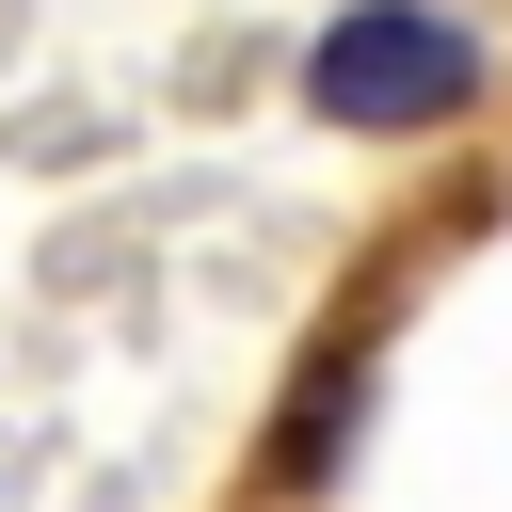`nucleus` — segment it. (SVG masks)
Returning <instances> with one entry per match:
<instances>
[{"label": "nucleus", "instance_id": "2", "mask_svg": "<svg viewBox=\"0 0 512 512\" xmlns=\"http://www.w3.org/2000/svg\"><path fill=\"white\" fill-rule=\"evenodd\" d=\"M352 416H368V336H336V352L304 368V400H288V432H272V496H304V480H336V448H352Z\"/></svg>", "mask_w": 512, "mask_h": 512}, {"label": "nucleus", "instance_id": "1", "mask_svg": "<svg viewBox=\"0 0 512 512\" xmlns=\"http://www.w3.org/2000/svg\"><path fill=\"white\" fill-rule=\"evenodd\" d=\"M480 96V32L448 16V0H352L320 48H304V112L320 128H448Z\"/></svg>", "mask_w": 512, "mask_h": 512}]
</instances>
